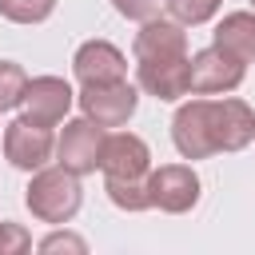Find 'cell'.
Listing matches in <instances>:
<instances>
[{
    "label": "cell",
    "mask_w": 255,
    "mask_h": 255,
    "mask_svg": "<svg viewBox=\"0 0 255 255\" xmlns=\"http://www.w3.org/2000/svg\"><path fill=\"white\" fill-rule=\"evenodd\" d=\"M80 175L68 167H40L24 187V203L40 223H68L80 211Z\"/></svg>",
    "instance_id": "1"
},
{
    "label": "cell",
    "mask_w": 255,
    "mask_h": 255,
    "mask_svg": "<svg viewBox=\"0 0 255 255\" xmlns=\"http://www.w3.org/2000/svg\"><path fill=\"white\" fill-rule=\"evenodd\" d=\"M139 88L163 104L179 100L191 92V56H171V60H139Z\"/></svg>",
    "instance_id": "11"
},
{
    "label": "cell",
    "mask_w": 255,
    "mask_h": 255,
    "mask_svg": "<svg viewBox=\"0 0 255 255\" xmlns=\"http://www.w3.org/2000/svg\"><path fill=\"white\" fill-rule=\"evenodd\" d=\"M171 143L183 159H207L215 155L211 139V100H191L175 112L171 120Z\"/></svg>",
    "instance_id": "7"
},
{
    "label": "cell",
    "mask_w": 255,
    "mask_h": 255,
    "mask_svg": "<svg viewBox=\"0 0 255 255\" xmlns=\"http://www.w3.org/2000/svg\"><path fill=\"white\" fill-rule=\"evenodd\" d=\"M163 4H167L171 20H179V24H207L223 0H163Z\"/></svg>",
    "instance_id": "18"
},
{
    "label": "cell",
    "mask_w": 255,
    "mask_h": 255,
    "mask_svg": "<svg viewBox=\"0 0 255 255\" xmlns=\"http://www.w3.org/2000/svg\"><path fill=\"white\" fill-rule=\"evenodd\" d=\"M100 171L104 179H147L151 171V151L139 135L131 131H116L104 139V155H100Z\"/></svg>",
    "instance_id": "9"
},
{
    "label": "cell",
    "mask_w": 255,
    "mask_h": 255,
    "mask_svg": "<svg viewBox=\"0 0 255 255\" xmlns=\"http://www.w3.org/2000/svg\"><path fill=\"white\" fill-rule=\"evenodd\" d=\"M36 247H40L44 255H52V251H76V255H84V251H88V243H84L80 235H72V231H52V235L40 239Z\"/></svg>",
    "instance_id": "20"
},
{
    "label": "cell",
    "mask_w": 255,
    "mask_h": 255,
    "mask_svg": "<svg viewBox=\"0 0 255 255\" xmlns=\"http://www.w3.org/2000/svg\"><path fill=\"white\" fill-rule=\"evenodd\" d=\"M72 100H76V92H72L68 80H60V76H36V80H28V88H24L20 108H24L28 120L60 124V120L72 112Z\"/></svg>",
    "instance_id": "10"
},
{
    "label": "cell",
    "mask_w": 255,
    "mask_h": 255,
    "mask_svg": "<svg viewBox=\"0 0 255 255\" xmlns=\"http://www.w3.org/2000/svg\"><path fill=\"white\" fill-rule=\"evenodd\" d=\"M56 151V135H52V124H40V120H12L4 128V155L12 167L20 171H40Z\"/></svg>",
    "instance_id": "3"
},
{
    "label": "cell",
    "mask_w": 255,
    "mask_h": 255,
    "mask_svg": "<svg viewBox=\"0 0 255 255\" xmlns=\"http://www.w3.org/2000/svg\"><path fill=\"white\" fill-rule=\"evenodd\" d=\"M247 64L227 56L223 48H203L191 56V92L195 96H219V92H235L243 84Z\"/></svg>",
    "instance_id": "6"
},
{
    "label": "cell",
    "mask_w": 255,
    "mask_h": 255,
    "mask_svg": "<svg viewBox=\"0 0 255 255\" xmlns=\"http://www.w3.org/2000/svg\"><path fill=\"white\" fill-rule=\"evenodd\" d=\"M104 191L120 211H147L151 207L147 179H104Z\"/></svg>",
    "instance_id": "15"
},
{
    "label": "cell",
    "mask_w": 255,
    "mask_h": 255,
    "mask_svg": "<svg viewBox=\"0 0 255 255\" xmlns=\"http://www.w3.org/2000/svg\"><path fill=\"white\" fill-rule=\"evenodd\" d=\"M24 88H28V72L16 60H0V112H12L24 100Z\"/></svg>",
    "instance_id": "16"
},
{
    "label": "cell",
    "mask_w": 255,
    "mask_h": 255,
    "mask_svg": "<svg viewBox=\"0 0 255 255\" xmlns=\"http://www.w3.org/2000/svg\"><path fill=\"white\" fill-rule=\"evenodd\" d=\"M32 247V235L20 227V223H0V255H24Z\"/></svg>",
    "instance_id": "19"
},
{
    "label": "cell",
    "mask_w": 255,
    "mask_h": 255,
    "mask_svg": "<svg viewBox=\"0 0 255 255\" xmlns=\"http://www.w3.org/2000/svg\"><path fill=\"white\" fill-rule=\"evenodd\" d=\"M104 139H108V135H104V128H100L96 120H88V116L68 120L64 131H60V139H56V159H60V167H68V171H76V175H92V171L100 167Z\"/></svg>",
    "instance_id": "4"
},
{
    "label": "cell",
    "mask_w": 255,
    "mask_h": 255,
    "mask_svg": "<svg viewBox=\"0 0 255 255\" xmlns=\"http://www.w3.org/2000/svg\"><path fill=\"white\" fill-rule=\"evenodd\" d=\"M135 60H171V56H187V32L179 20H163L151 16L139 24L135 40H131Z\"/></svg>",
    "instance_id": "12"
},
{
    "label": "cell",
    "mask_w": 255,
    "mask_h": 255,
    "mask_svg": "<svg viewBox=\"0 0 255 255\" xmlns=\"http://www.w3.org/2000/svg\"><path fill=\"white\" fill-rule=\"evenodd\" d=\"M215 48L251 64L255 60V12H227L215 24Z\"/></svg>",
    "instance_id": "14"
},
{
    "label": "cell",
    "mask_w": 255,
    "mask_h": 255,
    "mask_svg": "<svg viewBox=\"0 0 255 255\" xmlns=\"http://www.w3.org/2000/svg\"><path fill=\"white\" fill-rule=\"evenodd\" d=\"M147 195H151V207L167 215H183L199 203V175L187 163H163L147 171Z\"/></svg>",
    "instance_id": "5"
},
{
    "label": "cell",
    "mask_w": 255,
    "mask_h": 255,
    "mask_svg": "<svg viewBox=\"0 0 255 255\" xmlns=\"http://www.w3.org/2000/svg\"><path fill=\"white\" fill-rule=\"evenodd\" d=\"M112 4H116V12H120V16L139 20V24H143V20H151V16L159 12V4H163V0H112Z\"/></svg>",
    "instance_id": "21"
},
{
    "label": "cell",
    "mask_w": 255,
    "mask_h": 255,
    "mask_svg": "<svg viewBox=\"0 0 255 255\" xmlns=\"http://www.w3.org/2000/svg\"><path fill=\"white\" fill-rule=\"evenodd\" d=\"M56 0H0V16L12 24H40L48 20Z\"/></svg>",
    "instance_id": "17"
},
{
    "label": "cell",
    "mask_w": 255,
    "mask_h": 255,
    "mask_svg": "<svg viewBox=\"0 0 255 255\" xmlns=\"http://www.w3.org/2000/svg\"><path fill=\"white\" fill-rule=\"evenodd\" d=\"M211 139L215 151H243L255 139V112L235 96L211 100Z\"/></svg>",
    "instance_id": "8"
},
{
    "label": "cell",
    "mask_w": 255,
    "mask_h": 255,
    "mask_svg": "<svg viewBox=\"0 0 255 255\" xmlns=\"http://www.w3.org/2000/svg\"><path fill=\"white\" fill-rule=\"evenodd\" d=\"M251 4H255V0H251Z\"/></svg>",
    "instance_id": "22"
},
{
    "label": "cell",
    "mask_w": 255,
    "mask_h": 255,
    "mask_svg": "<svg viewBox=\"0 0 255 255\" xmlns=\"http://www.w3.org/2000/svg\"><path fill=\"white\" fill-rule=\"evenodd\" d=\"M76 100H80L84 116L96 120L100 128H124L135 116L139 92L128 80H100V84H84V92Z\"/></svg>",
    "instance_id": "2"
},
{
    "label": "cell",
    "mask_w": 255,
    "mask_h": 255,
    "mask_svg": "<svg viewBox=\"0 0 255 255\" xmlns=\"http://www.w3.org/2000/svg\"><path fill=\"white\" fill-rule=\"evenodd\" d=\"M72 68H76V80L80 84H100V80H124L128 76V60L116 44L108 40H88L76 48L72 56Z\"/></svg>",
    "instance_id": "13"
}]
</instances>
